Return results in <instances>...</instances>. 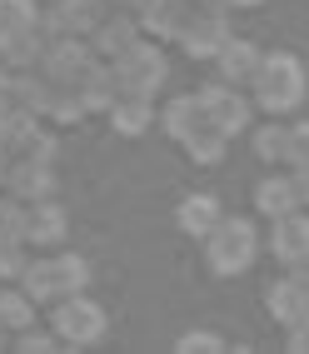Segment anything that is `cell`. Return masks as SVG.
Listing matches in <instances>:
<instances>
[{"instance_id": "1", "label": "cell", "mask_w": 309, "mask_h": 354, "mask_svg": "<svg viewBox=\"0 0 309 354\" xmlns=\"http://www.w3.org/2000/svg\"><path fill=\"white\" fill-rule=\"evenodd\" d=\"M254 100H259V110H270V115L299 110V100H304V70H299V60L290 50L265 55V65H259V75H254Z\"/></svg>"}, {"instance_id": "2", "label": "cell", "mask_w": 309, "mask_h": 354, "mask_svg": "<svg viewBox=\"0 0 309 354\" xmlns=\"http://www.w3.org/2000/svg\"><path fill=\"white\" fill-rule=\"evenodd\" d=\"M165 125H170V135H180L185 145H189V155H195L200 165H215L220 155H225V130L209 120V110H205V100L195 95V100H175L170 110H165Z\"/></svg>"}, {"instance_id": "3", "label": "cell", "mask_w": 309, "mask_h": 354, "mask_svg": "<svg viewBox=\"0 0 309 354\" xmlns=\"http://www.w3.org/2000/svg\"><path fill=\"white\" fill-rule=\"evenodd\" d=\"M254 250H259V240H254L250 220H225V225H215V234H209V265L220 274H245Z\"/></svg>"}, {"instance_id": "4", "label": "cell", "mask_w": 309, "mask_h": 354, "mask_svg": "<svg viewBox=\"0 0 309 354\" xmlns=\"http://www.w3.org/2000/svg\"><path fill=\"white\" fill-rule=\"evenodd\" d=\"M85 279H90V270H85V259H40V265H26V290L35 295V299H65V295H75V290H85Z\"/></svg>"}, {"instance_id": "5", "label": "cell", "mask_w": 309, "mask_h": 354, "mask_svg": "<svg viewBox=\"0 0 309 354\" xmlns=\"http://www.w3.org/2000/svg\"><path fill=\"white\" fill-rule=\"evenodd\" d=\"M115 80H120L125 95H150V90L165 80V55L150 50V45H130L115 65Z\"/></svg>"}, {"instance_id": "6", "label": "cell", "mask_w": 309, "mask_h": 354, "mask_svg": "<svg viewBox=\"0 0 309 354\" xmlns=\"http://www.w3.org/2000/svg\"><path fill=\"white\" fill-rule=\"evenodd\" d=\"M50 324H55V335L65 344H90V339L105 335V315L95 310V304H85V299H60V310H55Z\"/></svg>"}, {"instance_id": "7", "label": "cell", "mask_w": 309, "mask_h": 354, "mask_svg": "<svg viewBox=\"0 0 309 354\" xmlns=\"http://www.w3.org/2000/svg\"><path fill=\"white\" fill-rule=\"evenodd\" d=\"M225 45H230V20H225V10H215V6H205V10L185 26V50H189V55H220Z\"/></svg>"}, {"instance_id": "8", "label": "cell", "mask_w": 309, "mask_h": 354, "mask_svg": "<svg viewBox=\"0 0 309 354\" xmlns=\"http://www.w3.org/2000/svg\"><path fill=\"white\" fill-rule=\"evenodd\" d=\"M200 100H205L209 120H215L225 135H234V130H245V125H250V105H245L240 95H234V85H230V80L205 85V90H200Z\"/></svg>"}, {"instance_id": "9", "label": "cell", "mask_w": 309, "mask_h": 354, "mask_svg": "<svg viewBox=\"0 0 309 354\" xmlns=\"http://www.w3.org/2000/svg\"><path fill=\"white\" fill-rule=\"evenodd\" d=\"M259 65H265V55L254 50L250 40H234L230 35V45L220 50V80H230V85H254V75H259Z\"/></svg>"}, {"instance_id": "10", "label": "cell", "mask_w": 309, "mask_h": 354, "mask_svg": "<svg viewBox=\"0 0 309 354\" xmlns=\"http://www.w3.org/2000/svg\"><path fill=\"white\" fill-rule=\"evenodd\" d=\"M299 180L290 175V180H284V175H274V180H265V185H259V190H254V205L259 209H265V215L270 220H284V215H294V209H299Z\"/></svg>"}, {"instance_id": "11", "label": "cell", "mask_w": 309, "mask_h": 354, "mask_svg": "<svg viewBox=\"0 0 309 354\" xmlns=\"http://www.w3.org/2000/svg\"><path fill=\"white\" fill-rule=\"evenodd\" d=\"M10 190H15V200L26 195V200H45L50 195V160H40V155H26L10 170Z\"/></svg>"}, {"instance_id": "12", "label": "cell", "mask_w": 309, "mask_h": 354, "mask_svg": "<svg viewBox=\"0 0 309 354\" xmlns=\"http://www.w3.org/2000/svg\"><path fill=\"white\" fill-rule=\"evenodd\" d=\"M274 254L284 259V265H299V259L309 254V220L304 215H284L279 225H274Z\"/></svg>"}, {"instance_id": "13", "label": "cell", "mask_w": 309, "mask_h": 354, "mask_svg": "<svg viewBox=\"0 0 309 354\" xmlns=\"http://www.w3.org/2000/svg\"><path fill=\"white\" fill-rule=\"evenodd\" d=\"M265 304H270V315H274L279 324H294L299 315H309V295L294 285V274H290V279H279V285H270Z\"/></svg>"}, {"instance_id": "14", "label": "cell", "mask_w": 309, "mask_h": 354, "mask_svg": "<svg viewBox=\"0 0 309 354\" xmlns=\"http://www.w3.org/2000/svg\"><path fill=\"white\" fill-rule=\"evenodd\" d=\"M145 26L155 35H185V26H189V0H145Z\"/></svg>"}, {"instance_id": "15", "label": "cell", "mask_w": 309, "mask_h": 354, "mask_svg": "<svg viewBox=\"0 0 309 354\" xmlns=\"http://www.w3.org/2000/svg\"><path fill=\"white\" fill-rule=\"evenodd\" d=\"M75 90H80L85 110H105V105H110V95L120 90V80H115V70H100V65H90L85 75L75 80Z\"/></svg>"}, {"instance_id": "16", "label": "cell", "mask_w": 309, "mask_h": 354, "mask_svg": "<svg viewBox=\"0 0 309 354\" xmlns=\"http://www.w3.org/2000/svg\"><path fill=\"white\" fill-rule=\"evenodd\" d=\"M215 225H220V205L209 200V195H189L180 205V230H189V234H215Z\"/></svg>"}, {"instance_id": "17", "label": "cell", "mask_w": 309, "mask_h": 354, "mask_svg": "<svg viewBox=\"0 0 309 354\" xmlns=\"http://www.w3.org/2000/svg\"><path fill=\"white\" fill-rule=\"evenodd\" d=\"M100 10H105V0H65L55 10V26L60 30H100Z\"/></svg>"}, {"instance_id": "18", "label": "cell", "mask_w": 309, "mask_h": 354, "mask_svg": "<svg viewBox=\"0 0 309 354\" xmlns=\"http://www.w3.org/2000/svg\"><path fill=\"white\" fill-rule=\"evenodd\" d=\"M290 150H294V130H284V125L254 130V155H259V160L279 165V160H290Z\"/></svg>"}, {"instance_id": "19", "label": "cell", "mask_w": 309, "mask_h": 354, "mask_svg": "<svg viewBox=\"0 0 309 354\" xmlns=\"http://www.w3.org/2000/svg\"><path fill=\"white\" fill-rule=\"evenodd\" d=\"M50 70H55V75H65V80H80L85 70H90V50H85V45H75V40H65V45H55V50H50Z\"/></svg>"}, {"instance_id": "20", "label": "cell", "mask_w": 309, "mask_h": 354, "mask_svg": "<svg viewBox=\"0 0 309 354\" xmlns=\"http://www.w3.org/2000/svg\"><path fill=\"white\" fill-rule=\"evenodd\" d=\"M60 234H65V215L55 205H40L35 215H30V240H40V245H60Z\"/></svg>"}, {"instance_id": "21", "label": "cell", "mask_w": 309, "mask_h": 354, "mask_svg": "<svg viewBox=\"0 0 309 354\" xmlns=\"http://www.w3.org/2000/svg\"><path fill=\"white\" fill-rule=\"evenodd\" d=\"M6 240H15V245L30 240V215L15 200H0V245H6Z\"/></svg>"}, {"instance_id": "22", "label": "cell", "mask_w": 309, "mask_h": 354, "mask_svg": "<svg viewBox=\"0 0 309 354\" xmlns=\"http://www.w3.org/2000/svg\"><path fill=\"white\" fill-rule=\"evenodd\" d=\"M30 26V0H0V45Z\"/></svg>"}, {"instance_id": "23", "label": "cell", "mask_w": 309, "mask_h": 354, "mask_svg": "<svg viewBox=\"0 0 309 354\" xmlns=\"http://www.w3.org/2000/svg\"><path fill=\"white\" fill-rule=\"evenodd\" d=\"M95 45H100V50H110V55H125L130 45H135V26H130L125 15H120V20H110V26H100Z\"/></svg>"}, {"instance_id": "24", "label": "cell", "mask_w": 309, "mask_h": 354, "mask_svg": "<svg viewBox=\"0 0 309 354\" xmlns=\"http://www.w3.org/2000/svg\"><path fill=\"white\" fill-rule=\"evenodd\" d=\"M145 125H150L145 95H130L125 105H115V130H120V135H135V130H145Z\"/></svg>"}, {"instance_id": "25", "label": "cell", "mask_w": 309, "mask_h": 354, "mask_svg": "<svg viewBox=\"0 0 309 354\" xmlns=\"http://www.w3.org/2000/svg\"><path fill=\"white\" fill-rule=\"evenodd\" d=\"M0 324H6V329H30V299L0 295Z\"/></svg>"}, {"instance_id": "26", "label": "cell", "mask_w": 309, "mask_h": 354, "mask_svg": "<svg viewBox=\"0 0 309 354\" xmlns=\"http://www.w3.org/2000/svg\"><path fill=\"white\" fill-rule=\"evenodd\" d=\"M15 105H20V80L10 75V70H0V115L15 110Z\"/></svg>"}, {"instance_id": "27", "label": "cell", "mask_w": 309, "mask_h": 354, "mask_svg": "<svg viewBox=\"0 0 309 354\" xmlns=\"http://www.w3.org/2000/svg\"><path fill=\"white\" fill-rule=\"evenodd\" d=\"M0 274H26V259H20V245L15 240L0 245Z\"/></svg>"}, {"instance_id": "28", "label": "cell", "mask_w": 309, "mask_h": 354, "mask_svg": "<svg viewBox=\"0 0 309 354\" xmlns=\"http://www.w3.org/2000/svg\"><path fill=\"white\" fill-rule=\"evenodd\" d=\"M290 165H309V120L294 125V150H290Z\"/></svg>"}, {"instance_id": "29", "label": "cell", "mask_w": 309, "mask_h": 354, "mask_svg": "<svg viewBox=\"0 0 309 354\" xmlns=\"http://www.w3.org/2000/svg\"><path fill=\"white\" fill-rule=\"evenodd\" d=\"M290 349H309V315H299L290 324Z\"/></svg>"}, {"instance_id": "30", "label": "cell", "mask_w": 309, "mask_h": 354, "mask_svg": "<svg viewBox=\"0 0 309 354\" xmlns=\"http://www.w3.org/2000/svg\"><path fill=\"white\" fill-rule=\"evenodd\" d=\"M180 349H225V344H220V335H185Z\"/></svg>"}, {"instance_id": "31", "label": "cell", "mask_w": 309, "mask_h": 354, "mask_svg": "<svg viewBox=\"0 0 309 354\" xmlns=\"http://www.w3.org/2000/svg\"><path fill=\"white\" fill-rule=\"evenodd\" d=\"M20 349L40 354V349H55V339H45V335H20Z\"/></svg>"}, {"instance_id": "32", "label": "cell", "mask_w": 309, "mask_h": 354, "mask_svg": "<svg viewBox=\"0 0 309 354\" xmlns=\"http://www.w3.org/2000/svg\"><path fill=\"white\" fill-rule=\"evenodd\" d=\"M294 285H299V290L309 295V254H304V259H299V265H294Z\"/></svg>"}, {"instance_id": "33", "label": "cell", "mask_w": 309, "mask_h": 354, "mask_svg": "<svg viewBox=\"0 0 309 354\" xmlns=\"http://www.w3.org/2000/svg\"><path fill=\"white\" fill-rule=\"evenodd\" d=\"M294 180H299V195H304V205H309V165H294Z\"/></svg>"}, {"instance_id": "34", "label": "cell", "mask_w": 309, "mask_h": 354, "mask_svg": "<svg viewBox=\"0 0 309 354\" xmlns=\"http://www.w3.org/2000/svg\"><path fill=\"white\" fill-rule=\"evenodd\" d=\"M225 6H259V0H225Z\"/></svg>"}, {"instance_id": "35", "label": "cell", "mask_w": 309, "mask_h": 354, "mask_svg": "<svg viewBox=\"0 0 309 354\" xmlns=\"http://www.w3.org/2000/svg\"><path fill=\"white\" fill-rule=\"evenodd\" d=\"M120 6H145V0H120Z\"/></svg>"}, {"instance_id": "36", "label": "cell", "mask_w": 309, "mask_h": 354, "mask_svg": "<svg viewBox=\"0 0 309 354\" xmlns=\"http://www.w3.org/2000/svg\"><path fill=\"white\" fill-rule=\"evenodd\" d=\"M205 6H215V10H220V6H225V0H205Z\"/></svg>"}, {"instance_id": "37", "label": "cell", "mask_w": 309, "mask_h": 354, "mask_svg": "<svg viewBox=\"0 0 309 354\" xmlns=\"http://www.w3.org/2000/svg\"><path fill=\"white\" fill-rule=\"evenodd\" d=\"M0 170H6V155H0Z\"/></svg>"}, {"instance_id": "38", "label": "cell", "mask_w": 309, "mask_h": 354, "mask_svg": "<svg viewBox=\"0 0 309 354\" xmlns=\"http://www.w3.org/2000/svg\"><path fill=\"white\" fill-rule=\"evenodd\" d=\"M0 329H6V324H0Z\"/></svg>"}]
</instances>
